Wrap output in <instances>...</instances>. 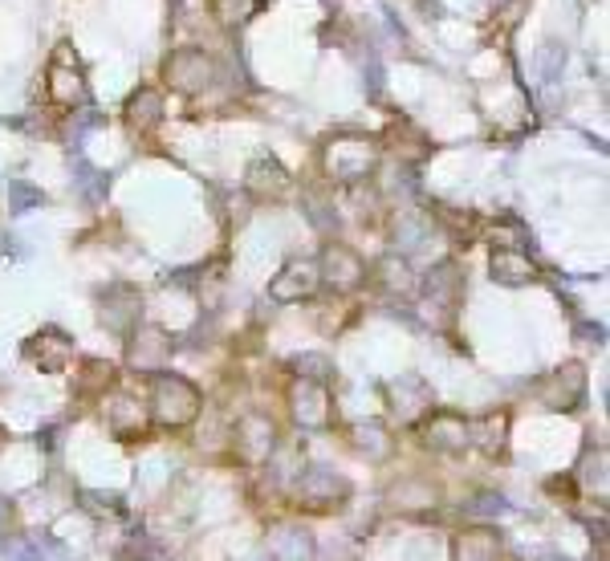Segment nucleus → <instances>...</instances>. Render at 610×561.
<instances>
[{"label":"nucleus","mask_w":610,"mask_h":561,"mask_svg":"<svg viewBox=\"0 0 610 561\" xmlns=\"http://www.w3.org/2000/svg\"><path fill=\"white\" fill-rule=\"evenodd\" d=\"M45 86H49V94H53L57 102H65V106H74V102H82V98H86L82 65H78V57H74V61H65V45L53 53V61H49V70H45Z\"/></svg>","instance_id":"f257e3e1"},{"label":"nucleus","mask_w":610,"mask_h":561,"mask_svg":"<svg viewBox=\"0 0 610 561\" xmlns=\"http://www.w3.org/2000/svg\"><path fill=\"white\" fill-rule=\"evenodd\" d=\"M208 78H212V57L200 53V49H179L167 61V82L183 94H196Z\"/></svg>","instance_id":"f03ea898"},{"label":"nucleus","mask_w":610,"mask_h":561,"mask_svg":"<svg viewBox=\"0 0 610 561\" xmlns=\"http://www.w3.org/2000/svg\"><path fill=\"white\" fill-rule=\"evenodd\" d=\"M208 8H212V17L224 29H236V25H244V21H253L261 12L264 0H208Z\"/></svg>","instance_id":"7ed1b4c3"},{"label":"nucleus","mask_w":610,"mask_h":561,"mask_svg":"<svg viewBox=\"0 0 610 561\" xmlns=\"http://www.w3.org/2000/svg\"><path fill=\"white\" fill-rule=\"evenodd\" d=\"M159 110H163V102H159V94H155V89H143L131 106H127L131 123H138V118H159Z\"/></svg>","instance_id":"20e7f679"}]
</instances>
